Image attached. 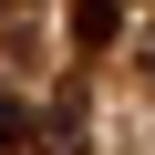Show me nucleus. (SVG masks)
<instances>
[{"label": "nucleus", "mask_w": 155, "mask_h": 155, "mask_svg": "<svg viewBox=\"0 0 155 155\" xmlns=\"http://www.w3.org/2000/svg\"><path fill=\"white\" fill-rule=\"evenodd\" d=\"M124 31V0H72V41H83V52H104Z\"/></svg>", "instance_id": "1"}, {"label": "nucleus", "mask_w": 155, "mask_h": 155, "mask_svg": "<svg viewBox=\"0 0 155 155\" xmlns=\"http://www.w3.org/2000/svg\"><path fill=\"white\" fill-rule=\"evenodd\" d=\"M31 134H41V124H31V114H21L11 93H0V145H31Z\"/></svg>", "instance_id": "2"}]
</instances>
